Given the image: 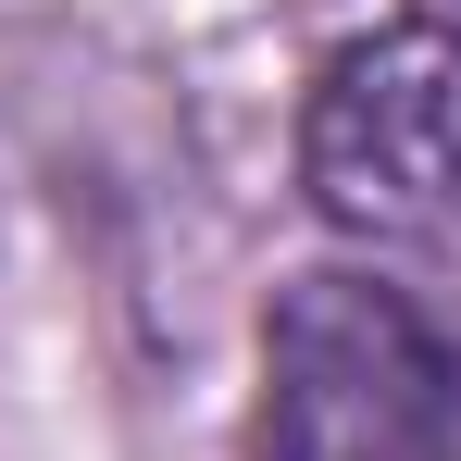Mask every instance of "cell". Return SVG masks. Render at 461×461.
<instances>
[{"instance_id":"cell-2","label":"cell","mask_w":461,"mask_h":461,"mask_svg":"<svg viewBox=\"0 0 461 461\" xmlns=\"http://www.w3.org/2000/svg\"><path fill=\"white\" fill-rule=\"evenodd\" d=\"M300 187L362 249L461 262V38L449 25H386L324 63L300 113Z\"/></svg>"},{"instance_id":"cell-1","label":"cell","mask_w":461,"mask_h":461,"mask_svg":"<svg viewBox=\"0 0 461 461\" xmlns=\"http://www.w3.org/2000/svg\"><path fill=\"white\" fill-rule=\"evenodd\" d=\"M262 461H461V349L386 275L324 262L262 324Z\"/></svg>"}]
</instances>
